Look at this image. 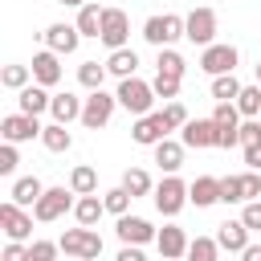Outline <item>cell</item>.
Segmentation results:
<instances>
[{
	"mask_svg": "<svg viewBox=\"0 0 261 261\" xmlns=\"http://www.w3.org/2000/svg\"><path fill=\"white\" fill-rule=\"evenodd\" d=\"M151 102H155V86L139 82V77H122L118 82V106L130 110V114H151Z\"/></svg>",
	"mask_w": 261,
	"mask_h": 261,
	"instance_id": "obj_1",
	"label": "cell"
},
{
	"mask_svg": "<svg viewBox=\"0 0 261 261\" xmlns=\"http://www.w3.org/2000/svg\"><path fill=\"white\" fill-rule=\"evenodd\" d=\"M69 257H77V261H94L98 253H102V237L90 228V224H82V228H69L61 241H57Z\"/></svg>",
	"mask_w": 261,
	"mask_h": 261,
	"instance_id": "obj_2",
	"label": "cell"
},
{
	"mask_svg": "<svg viewBox=\"0 0 261 261\" xmlns=\"http://www.w3.org/2000/svg\"><path fill=\"white\" fill-rule=\"evenodd\" d=\"M143 37H147L155 49H167L171 41H179V37H184V16H175V12L151 16V20L143 24Z\"/></svg>",
	"mask_w": 261,
	"mask_h": 261,
	"instance_id": "obj_3",
	"label": "cell"
},
{
	"mask_svg": "<svg viewBox=\"0 0 261 261\" xmlns=\"http://www.w3.org/2000/svg\"><path fill=\"white\" fill-rule=\"evenodd\" d=\"M184 37H188L192 45L208 49L212 37H216V12H212V8H192V12L184 16Z\"/></svg>",
	"mask_w": 261,
	"mask_h": 261,
	"instance_id": "obj_4",
	"label": "cell"
},
{
	"mask_svg": "<svg viewBox=\"0 0 261 261\" xmlns=\"http://www.w3.org/2000/svg\"><path fill=\"white\" fill-rule=\"evenodd\" d=\"M114 106H118V94H106V90H90V98H86V106H82V122H86L90 130H98V126H106V122H110Z\"/></svg>",
	"mask_w": 261,
	"mask_h": 261,
	"instance_id": "obj_5",
	"label": "cell"
},
{
	"mask_svg": "<svg viewBox=\"0 0 261 261\" xmlns=\"http://www.w3.org/2000/svg\"><path fill=\"white\" fill-rule=\"evenodd\" d=\"M73 196H77V192H65V188H45V196L33 204V216H37L41 224H49V220H57V216H65V212L73 208Z\"/></svg>",
	"mask_w": 261,
	"mask_h": 261,
	"instance_id": "obj_6",
	"label": "cell"
},
{
	"mask_svg": "<svg viewBox=\"0 0 261 261\" xmlns=\"http://www.w3.org/2000/svg\"><path fill=\"white\" fill-rule=\"evenodd\" d=\"M0 224H4V237L8 241H29L33 237V212H24L16 200H4L0 204Z\"/></svg>",
	"mask_w": 261,
	"mask_h": 261,
	"instance_id": "obj_7",
	"label": "cell"
},
{
	"mask_svg": "<svg viewBox=\"0 0 261 261\" xmlns=\"http://www.w3.org/2000/svg\"><path fill=\"white\" fill-rule=\"evenodd\" d=\"M126 37H130V20H126V12L122 8H106L102 12V45L114 53V49H126Z\"/></svg>",
	"mask_w": 261,
	"mask_h": 261,
	"instance_id": "obj_8",
	"label": "cell"
},
{
	"mask_svg": "<svg viewBox=\"0 0 261 261\" xmlns=\"http://www.w3.org/2000/svg\"><path fill=\"white\" fill-rule=\"evenodd\" d=\"M241 110H237V102H216V110H212V122H216V130H220V147H237L241 143Z\"/></svg>",
	"mask_w": 261,
	"mask_h": 261,
	"instance_id": "obj_9",
	"label": "cell"
},
{
	"mask_svg": "<svg viewBox=\"0 0 261 261\" xmlns=\"http://www.w3.org/2000/svg\"><path fill=\"white\" fill-rule=\"evenodd\" d=\"M237 57H241V53H237L232 45H216V41H212V45L200 53V69L212 73V77H220V73H232V69H237Z\"/></svg>",
	"mask_w": 261,
	"mask_h": 261,
	"instance_id": "obj_10",
	"label": "cell"
},
{
	"mask_svg": "<svg viewBox=\"0 0 261 261\" xmlns=\"http://www.w3.org/2000/svg\"><path fill=\"white\" fill-rule=\"evenodd\" d=\"M184 204H188V184L175 179V175H167V179L155 188V208H159L163 216H175Z\"/></svg>",
	"mask_w": 261,
	"mask_h": 261,
	"instance_id": "obj_11",
	"label": "cell"
},
{
	"mask_svg": "<svg viewBox=\"0 0 261 261\" xmlns=\"http://www.w3.org/2000/svg\"><path fill=\"white\" fill-rule=\"evenodd\" d=\"M45 126L37 122V114H8L4 122H0V135H4V143H29V139H37Z\"/></svg>",
	"mask_w": 261,
	"mask_h": 261,
	"instance_id": "obj_12",
	"label": "cell"
},
{
	"mask_svg": "<svg viewBox=\"0 0 261 261\" xmlns=\"http://www.w3.org/2000/svg\"><path fill=\"white\" fill-rule=\"evenodd\" d=\"M167 122H163V114L159 110H151V114H139V122L130 126V139L135 143H143V147H155V143H163L167 139Z\"/></svg>",
	"mask_w": 261,
	"mask_h": 261,
	"instance_id": "obj_13",
	"label": "cell"
},
{
	"mask_svg": "<svg viewBox=\"0 0 261 261\" xmlns=\"http://www.w3.org/2000/svg\"><path fill=\"white\" fill-rule=\"evenodd\" d=\"M184 147H196V151H204V147H220V130H216V122H212V118H188V122H184Z\"/></svg>",
	"mask_w": 261,
	"mask_h": 261,
	"instance_id": "obj_14",
	"label": "cell"
},
{
	"mask_svg": "<svg viewBox=\"0 0 261 261\" xmlns=\"http://www.w3.org/2000/svg\"><path fill=\"white\" fill-rule=\"evenodd\" d=\"M114 232H118V241H122V245H147V241H155V237H159L143 216H118V228H114Z\"/></svg>",
	"mask_w": 261,
	"mask_h": 261,
	"instance_id": "obj_15",
	"label": "cell"
},
{
	"mask_svg": "<svg viewBox=\"0 0 261 261\" xmlns=\"http://www.w3.org/2000/svg\"><path fill=\"white\" fill-rule=\"evenodd\" d=\"M155 245H159V257H167V261H175V257H188V232L179 228V224H167V228H159V237H155Z\"/></svg>",
	"mask_w": 261,
	"mask_h": 261,
	"instance_id": "obj_16",
	"label": "cell"
},
{
	"mask_svg": "<svg viewBox=\"0 0 261 261\" xmlns=\"http://www.w3.org/2000/svg\"><path fill=\"white\" fill-rule=\"evenodd\" d=\"M216 245L228 249V253H245L249 249V224L245 220H224L216 228Z\"/></svg>",
	"mask_w": 261,
	"mask_h": 261,
	"instance_id": "obj_17",
	"label": "cell"
},
{
	"mask_svg": "<svg viewBox=\"0 0 261 261\" xmlns=\"http://www.w3.org/2000/svg\"><path fill=\"white\" fill-rule=\"evenodd\" d=\"M77 41H82L77 24H49V29H45V45H49L53 53H73Z\"/></svg>",
	"mask_w": 261,
	"mask_h": 261,
	"instance_id": "obj_18",
	"label": "cell"
},
{
	"mask_svg": "<svg viewBox=\"0 0 261 261\" xmlns=\"http://www.w3.org/2000/svg\"><path fill=\"white\" fill-rule=\"evenodd\" d=\"M188 200H192L196 208L216 204V200H220V179H216V175H196V179L188 184Z\"/></svg>",
	"mask_w": 261,
	"mask_h": 261,
	"instance_id": "obj_19",
	"label": "cell"
},
{
	"mask_svg": "<svg viewBox=\"0 0 261 261\" xmlns=\"http://www.w3.org/2000/svg\"><path fill=\"white\" fill-rule=\"evenodd\" d=\"M57 57H61V53H53V49L37 53V57H33V82H41V86H57V82H61V65H57Z\"/></svg>",
	"mask_w": 261,
	"mask_h": 261,
	"instance_id": "obj_20",
	"label": "cell"
},
{
	"mask_svg": "<svg viewBox=\"0 0 261 261\" xmlns=\"http://www.w3.org/2000/svg\"><path fill=\"white\" fill-rule=\"evenodd\" d=\"M20 114H41V110H49L53 106V94H49V86H41V82H33V86H24L20 90Z\"/></svg>",
	"mask_w": 261,
	"mask_h": 261,
	"instance_id": "obj_21",
	"label": "cell"
},
{
	"mask_svg": "<svg viewBox=\"0 0 261 261\" xmlns=\"http://www.w3.org/2000/svg\"><path fill=\"white\" fill-rule=\"evenodd\" d=\"M82 106H86V102H82V98H73V94L65 90V94H53L49 114H53V122H65V126H69L73 118H82Z\"/></svg>",
	"mask_w": 261,
	"mask_h": 261,
	"instance_id": "obj_22",
	"label": "cell"
},
{
	"mask_svg": "<svg viewBox=\"0 0 261 261\" xmlns=\"http://www.w3.org/2000/svg\"><path fill=\"white\" fill-rule=\"evenodd\" d=\"M41 196H45V184H41L37 175H24V179H16V184H12V196H8V200H16L20 208H33Z\"/></svg>",
	"mask_w": 261,
	"mask_h": 261,
	"instance_id": "obj_23",
	"label": "cell"
},
{
	"mask_svg": "<svg viewBox=\"0 0 261 261\" xmlns=\"http://www.w3.org/2000/svg\"><path fill=\"white\" fill-rule=\"evenodd\" d=\"M106 69L122 82V77H135V69H139V57H135V49H114L110 57H106Z\"/></svg>",
	"mask_w": 261,
	"mask_h": 261,
	"instance_id": "obj_24",
	"label": "cell"
},
{
	"mask_svg": "<svg viewBox=\"0 0 261 261\" xmlns=\"http://www.w3.org/2000/svg\"><path fill=\"white\" fill-rule=\"evenodd\" d=\"M155 163L171 175V171H179V163H184V143H171V139H163V143H155Z\"/></svg>",
	"mask_w": 261,
	"mask_h": 261,
	"instance_id": "obj_25",
	"label": "cell"
},
{
	"mask_svg": "<svg viewBox=\"0 0 261 261\" xmlns=\"http://www.w3.org/2000/svg\"><path fill=\"white\" fill-rule=\"evenodd\" d=\"M102 12L106 8H98V4H82V12H77V33L82 37H102Z\"/></svg>",
	"mask_w": 261,
	"mask_h": 261,
	"instance_id": "obj_26",
	"label": "cell"
},
{
	"mask_svg": "<svg viewBox=\"0 0 261 261\" xmlns=\"http://www.w3.org/2000/svg\"><path fill=\"white\" fill-rule=\"evenodd\" d=\"M102 212H106V200H98V192H94V196H82V200L73 204L77 224H90V228L98 224V216H102Z\"/></svg>",
	"mask_w": 261,
	"mask_h": 261,
	"instance_id": "obj_27",
	"label": "cell"
},
{
	"mask_svg": "<svg viewBox=\"0 0 261 261\" xmlns=\"http://www.w3.org/2000/svg\"><path fill=\"white\" fill-rule=\"evenodd\" d=\"M41 143H45L53 155H61V151H69V147H73V135L65 130V122H53V126H45V130H41Z\"/></svg>",
	"mask_w": 261,
	"mask_h": 261,
	"instance_id": "obj_28",
	"label": "cell"
},
{
	"mask_svg": "<svg viewBox=\"0 0 261 261\" xmlns=\"http://www.w3.org/2000/svg\"><path fill=\"white\" fill-rule=\"evenodd\" d=\"M69 192H77V196H94V192H98V175H94V167L77 163V167L69 171Z\"/></svg>",
	"mask_w": 261,
	"mask_h": 261,
	"instance_id": "obj_29",
	"label": "cell"
},
{
	"mask_svg": "<svg viewBox=\"0 0 261 261\" xmlns=\"http://www.w3.org/2000/svg\"><path fill=\"white\" fill-rule=\"evenodd\" d=\"M106 65H98V61H82L77 65V82L86 86V90H102V82H106Z\"/></svg>",
	"mask_w": 261,
	"mask_h": 261,
	"instance_id": "obj_30",
	"label": "cell"
},
{
	"mask_svg": "<svg viewBox=\"0 0 261 261\" xmlns=\"http://www.w3.org/2000/svg\"><path fill=\"white\" fill-rule=\"evenodd\" d=\"M237 110H241L245 118H257V114H261V86H241V94H237Z\"/></svg>",
	"mask_w": 261,
	"mask_h": 261,
	"instance_id": "obj_31",
	"label": "cell"
},
{
	"mask_svg": "<svg viewBox=\"0 0 261 261\" xmlns=\"http://www.w3.org/2000/svg\"><path fill=\"white\" fill-rule=\"evenodd\" d=\"M29 77H33V65H4L0 69V86H8V90H24Z\"/></svg>",
	"mask_w": 261,
	"mask_h": 261,
	"instance_id": "obj_32",
	"label": "cell"
},
{
	"mask_svg": "<svg viewBox=\"0 0 261 261\" xmlns=\"http://www.w3.org/2000/svg\"><path fill=\"white\" fill-rule=\"evenodd\" d=\"M237 94H241V82H237L232 73L212 77V98H216V102H237Z\"/></svg>",
	"mask_w": 261,
	"mask_h": 261,
	"instance_id": "obj_33",
	"label": "cell"
},
{
	"mask_svg": "<svg viewBox=\"0 0 261 261\" xmlns=\"http://www.w3.org/2000/svg\"><path fill=\"white\" fill-rule=\"evenodd\" d=\"M122 188H126L130 196H147V192H151V175H147L143 167H126V171H122Z\"/></svg>",
	"mask_w": 261,
	"mask_h": 261,
	"instance_id": "obj_34",
	"label": "cell"
},
{
	"mask_svg": "<svg viewBox=\"0 0 261 261\" xmlns=\"http://www.w3.org/2000/svg\"><path fill=\"white\" fill-rule=\"evenodd\" d=\"M216 253H220L216 237H196L188 245V261H216Z\"/></svg>",
	"mask_w": 261,
	"mask_h": 261,
	"instance_id": "obj_35",
	"label": "cell"
},
{
	"mask_svg": "<svg viewBox=\"0 0 261 261\" xmlns=\"http://www.w3.org/2000/svg\"><path fill=\"white\" fill-rule=\"evenodd\" d=\"M155 65H159V73H171V77H184V69H188V61H184L171 45L159 49V61H155Z\"/></svg>",
	"mask_w": 261,
	"mask_h": 261,
	"instance_id": "obj_36",
	"label": "cell"
},
{
	"mask_svg": "<svg viewBox=\"0 0 261 261\" xmlns=\"http://www.w3.org/2000/svg\"><path fill=\"white\" fill-rule=\"evenodd\" d=\"M102 200H106V212H114V216H126V208H130V200H135V196H130V192L118 184V188H110Z\"/></svg>",
	"mask_w": 261,
	"mask_h": 261,
	"instance_id": "obj_37",
	"label": "cell"
},
{
	"mask_svg": "<svg viewBox=\"0 0 261 261\" xmlns=\"http://www.w3.org/2000/svg\"><path fill=\"white\" fill-rule=\"evenodd\" d=\"M179 82H184V77H171V73H155V82H151V86H155V98H175V94H179Z\"/></svg>",
	"mask_w": 261,
	"mask_h": 261,
	"instance_id": "obj_38",
	"label": "cell"
},
{
	"mask_svg": "<svg viewBox=\"0 0 261 261\" xmlns=\"http://www.w3.org/2000/svg\"><path fill=\"white\" fill-rule=\"evenodd\" d=\"M220 200L224 204H241L245 196H241V175H224L220 179Z\"/></svg>",
	"mask_w": 261,
	"mask_h": 261,
	"instance_id": "obj_39",
	"label": "cell"
},
{
	"mask_svg": "<svg viewBox=\"0 0 261 261\" xmlns=\"http://www.w3.org/2000/svg\"><path fill=\"white\" fill-rule=\"evenodd\" d=\"M159 114H163V122H167V126H171V130H175V126H184V122H188V110H184V106H179V102H175V98H171V102H167V106H163V110H159Z\"/></svg>",
	"mask_w": 261,
	"mask_h": 261,
	"instance_id": "obj_40",
	"label": "cell"
},
{
	"mask_svg": "<svg viewBox=\"0 0 261 261\" xmlns=\"http://www.w3.org/2000/svg\"><path fill=\"white\" fill-rule=\"evenodd\" d=\"M57 249H61V245H53V241H33V245H29V261H53Z\"/></svg>",
	"mask_w": 261,
	"mask_h": 261,
	"instance_id": "obj_41",
	"label": "cell"
},
{
	"mask_svg": "<svg viewBox=\"0 0 261 261\" xmlns=\"http://www.w3.org/2000/svg\"><path fill=\"white\" fill-rule=\"evenodd\" d=\"M241 196H245V204L261 196V175H257V171H245V175H241Z\"/></svg>",
	"mask_w": 261,
	"mask_h": 261,
	"instance_id": "obj_42",
	"label": "cell"
},
{
	"mask_svg": "<svg viewBox=\"0 0 261 261\" xmlns=\"http://www.w3.org/2000/svg\"><path fill=\"white\" fill-rule=\"evenodd\" d=\"M16 163H20V159H16V143H4V147H0V175H12Z\"/></svg>",
	"mask_w": 261,
	"mask_h": 261,
	"instance_id": "obj_43",
	"label": "cell"
},
{
	"mask_svg": "<svg viewBox=\"0 0 261 261\" xmlns=\"http://www.w3.org/2000/svg\"><path fill=\"white\" fill-rule=\"evenodd\" d=\"M253 143H261V122L257 118H245L241 122V147H253Z\"/></svg>",
	"mask_w": 261,
	"mask_h": 261,
	"instance_id": "obj_44",
	"label": "cell"
},
{
	"mask_svg": "<svg viewBox=\"0 0 261 261\" xmlns=\"http://www.w3.org/2000/svg\"><path fill=\"white\" fill-rule=\"evenodd\" d=\"M241 220L249 224V232H253V228H261V200H249V204H245V212H241Z\"/></svg>",
	"mask_w": 261,
	"mask_h": 261,
	"instance_id": "obj_45",
	"label": "cell"
},
{
	"mask_svg": "<svg viewBox=\"0 0 261 261\" xmlns=\"http://www.w3.org/2000/svg\"><path fill=\"white\" fill-rule=\"evenodd\" d=\"M0 261H29L24 241H8V249H4V257H0Z\"/></svg>",
	"mask_w": 261,
	"mask_h": 261,
	"instance_id": "obj_46",
	"label": "cell"
},
{
	"mask_svg": "<svg viewBox=\"0 0 261 261\" xmlns=\"http://www.w3.org/2000/svg\"><path fill=\"white\" fill-rule=\"evenodd\" d=\"M245 163H249V171H261V143L245 147Z\"/></svg>",
	"mask_w": 261,
	"mask_h": 261,
	"instance_id": "obj_47",
	"label": "cell"
},
{
	"mask_svg": "<svg viewBox=\"0 0 261 261\" xmlns=\"http://www.w3.org/2000/svg\"><path fill=\"white\" fill-rule=\"evenodd\" d=\"M114 261H147V257H143V253H139V245H122V249H118V257H114Z\"/></svg>",
	"mask_w": 261,
	"mask_h": 261,
	"instance_id": "obj_48",
	"label": "cell"
},
{
	"mask_svg": "<svg viewBox=\"0 0 261 261\" xmlns=\"http://www.w3.org/2000/svg\"><path fill=\"white\" fill-rule=\"evenodd\" d=\"M241 261H261V245H249V249L241 253Z\"/></svg>",
	"mask_w": 261,
	"mask_h": 261,
	"instance_id": "obj_49",
	"label": "cell"
},
{
	"mask_svg": "<svg viewBox=\"0 0 261 261\" xmlns=\"http://www.w3.org/2000/svg\"><path fill=\"white\" fill-rule=\"evenodd\" d=\"M57 4H65V8H82L86 0H57Z\"/></svg>",
	"mask_w": 261,
	"mask_h": 261,
	"instance_id": "obj_50",
	"label": "cell"
},
{
	"mask_svg": "<svg viewBox=\"0 0 261 261\" xmlns=\"http://www.w3.org/2000/svg\"><path fill=\"white\" fill-rule=\"evenodd\" d=\"M257 82H261V65H257Z\"/></svg>",
	"mask_w": 261,
	"mask_h": 261,
	"instance_id": "obj_51",
	"label": "cell"
},
{
	"mask_svg": "<svg viewBox=\"0 0 261 261\" xmlns=\"http://www.w3.org/2000/svg\"><path fill=\"white\" fill-rule=\"evenodd\" d=\"M163 261H167V257H163Z\"/></svg>",
	"mask_w": 261,
	"mask_h": 261,
	"instance_id": "obj_52",
	"label": "cell"
}]
</instances>
